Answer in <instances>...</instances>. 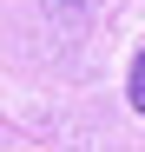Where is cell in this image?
Listing matches in <instances>:
<instances>
[{"label": "cell", "instance_id": "obj_1", "mask_svg": "<svg viewBox=\"0 0 145 152\" xmlns=\"http://www.w3.org/2000/svg\"><path fill=\"white\" fill-rule=\"evenodd\" d=\"M125 99H132V113H145V46H138V60H132V86H125Z\"/></svg>", "mask_w": 145, "mask_h": 152}]
</instances>
